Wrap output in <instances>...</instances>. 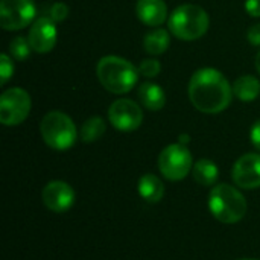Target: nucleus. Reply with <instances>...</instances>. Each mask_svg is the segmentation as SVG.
I'll return each instance as SVG.
<instances>
[{"mask_svg":"<svg viewBox=\"0 0 260 260\" xmlns=\"http://www.w3.org/2000/svg\"><path fill=\"white\" fill-rule=\"evenodd\" d=\"M187 93L192 105L198 111L218 114L232 104L233 87L219 70L204 67L192 75Z\"/></svg>","mask_w":260,"mask_h":260,"instance_id":"f257e3e1","label":"nucleus"},{"mask_svg":"<svg viewBox=\"0 0 260 260\" xmlns=\"http://www.w3.org/2000/svg\"><path fill=\"white\" fill-rule=\"evenodd\" d=\"M139 67L125 58L107 55L96 66V76L102 87L113 94H125L134 88L139 81Z\"/></svg>","mask_w":260,"mask_h":260,"instance_id":"f03ea898","label":"nucleus"},{"mask_svg":"<svg viewBox=\"0 0 260 260\" xmlns=\"http://www.w3.org/2000/svg\"><path fill=\"white\" fill-rule=\"evenodd\" d=\"M210 18L206 9L198 5L186 3L175 8L168 18V27L174 37L183 41H193L206 35Z\"/></svg>","mask_w":260,"mask_h":260,"instance_id":"7ed1b4c3","label":"nucleus"},{"mask_svg":"<svg viewBox=\"0 0 260 260\" xmlns=\"http://www.w3.org/2000/svg\"><path fill=\"white\" fill-rule=\"evenodd\" d=\"M209 209L222 224H236L247 213L244 195L230 184H218L209 193Z\"/></svg>","mask_w":260,"mask_h":260,"instance_id":"20e7f679","label":"nucleus"},{"mask_svg":"<svg viewBox=\"0 0 260 260\" xmlns=\"http://www.w3.org/2000/svg\"><path fill=\"white\" fill-rule=\"evenodd\" d=\"M40 131L44 143L55 151L70 149L78 137L73 120L66 113L58 110L44 114L40 123Z\"/></svg>","mask_w":260,"mask_h":260,"instance_id":"39448f33","label":"nucleus"},{"mask_svg":"<svg viewBox=\"0 0 260 260\" xmlns=\"http://www.w3.org/2000/svg\"><path fill=\"white\" fill-rule=\"evenodd\" d=\"M158 169L165 178L171 181H180L187 177L193 169L192 154L183 143H174L166 146L158 155Z\"/></svg>","mask_w":260,"mask_h":260,"instance_id":"423d86ee","label":"nucleus"},{"mask_svg":"<svg viewBox=\"0 0 260 260\" xmlns=\"http://www.w3.org/2000/svg\"><path fill=\"white\" fill-rule=\"evenodd\" d=\"M32 101L26 90L12 87L0 96V122L5 126H15L24 122L30 113Z\"/></svg>","mask_w":260,"mask_h":260,"instance_id":"0eeeda50","label":"nucleus"},{"mask_svg":"<svg viewBox=\"0 0 260 260\" xmlns=\"http://www.w3.org/2000/svg\"><path fill=\"white\" fill-rule=\"evenodd\" d=\"M37 8L34 0H2L0 24L5 30H20L35 21Z\"/></svg>","mask_w":260,"mask_h":260,"instance_id":"6e6552de","label":"nucleus"},{"mask_svg":"<svg viewBox=\"0 0 260 260\" xmlns=\"http://www.w3.org/2000/svg\"><path fill=\"white\" fill-rule=\"evenodd\" d=\"M110 123L122 133L136 131L143 122V110L131 99H117L108 108Z\"/></svg>","mask_w":260,"mask_h":260,"instance_id":"1a4fd4ad","label":"nucleus"},{"mask_svg":"<svg viewBox=\"0 0 260 260\" xmlns=\"http://www.w3.org/2000/svg\"><path fill=\"white\" fill-rule=\"evenodd\" d=\"M58 38V30H56V23L50 17H38L27 34L29 44L34 52L37 53H47L50 52Z\"/></svg>","mask_w":260,"mask_h":260,"instance_id":"9d476101","label":"nucleus"},{"mask_svg":"<svg viewBox=\"0 0 260 260\" xmlns=\"http://www.w3.org/2000/svg\"><path fill=\"white\" fill-rule=\"evenodd\" d=\"M233 181L247 190L260 187V154H245L238 158L232 171Z\"/></svg>","mask_w":260,"mask_h":260,"instance_id":"9b49d317","label":"nucleus"},{"mask_svg":"<svg viewBox=\"0 0 260 260\" xmlns=\"http://www.w3.org/2000/svg\"><path fill=\"white\" fill-rule=\"evenodd\" d=\"M43 203L49 210L64 213L75 203V190L64 181H50L43 189Z\"/></svg>","mask_w":260,"mask_h":260,"instance_id":"f8f14e48","label":"nucleus"},{"mask_svg":"<svg viewBox=\"0 0 260 260\" xmlns=\"http://www.w3.org/2000/svg\"><path fill=\"white\" fill-rule=\"evenodd\" d=\"M136 14L143 24L160 27L168 20V5L165 0H137Z\"/></svg>","mask_w":260,"mask_h":260,"instance_id":"ddd939ff","label":"nucleus"},{"mask_svg":"<svg viewBox=\"0 0 260 260\" xmlns=\"http://www.w3.org/2000/svg\"><path fill=\"white\" fill-rule=\"evenodd\" d=\"M139 99L149 111H160L166 104V94L155 82H143L139 87Z\"/></svg>","mask_w":260,"mask_h":260,"instance_id":"4468645a","label":"nucleus"},{"mask_svg":"<svg viewBox=\"0 0 260 260\" xmlns=\"http://www.w3.org/2000/svg\"><path fill=\"white\" fill-rule=\"evenodd\" d=\"M139 193L148 203H158L165 195V186L157 175L145 174L139 180Z\"/></svg>","mask_w":260,"mask_h":260,"instance_id":"2eb2a0df","label":"nucleus"},{"mask_svg":"<svg viewBox=\"0 0 260 260\" xmlns=\"http://www.w3.org/2000/svg\"><path fill=\"white\" fill-rule=\"evenodd\" d=\"M233 94L242 102H251L260 94V81L253 75H244L235 81Z\"/></svg>","mask_w":260,"mask_h":260,"instance_id":"dca6fc26","label":"nucleus"},{"mask_svg":"<svg viewBox=\"0 0 260 260\" xmlns=\"http://www.w3.org/2000/svg\"><path fill=\"white\" fill-rule=\"evenodd\" d=\"M171 44V35L166 29L155 27L149 30L143 38V47L149 55H161Z\"/></svg>","mask_w":260,"mask_h":260,"instance_id":"f3484780","label":"nucleus"},{"mask_svg":"<svg viewBox=\"0 0 260 260\" xmlns=\"http://www.w3.org/2000/svg\"><path fill=\"white\" fill-rule=\"evenodd\" d=\"M193 178L198 184L201 186H212L216 183L218 175H219V169L216 166L215 161L209 160V158H201L193 165L192 169Z\"/></svg>","mask_w":260,"mask_h":260,"instance_id":"a211bd4d","label":"nucleus"},{"mask_svg":"<svg viewBox=\"0 0 260 260\" xmlns=\"http://www.w3.org/2000/svg\"><path fill=\"white\" fill-rule=\"evenodd\" d=\"M107 131V123L102 117H90L87 119L79 131V137L84 143H93L96 140H99Z\"/></svg>","mask_w":260,"mask_h":260,"instance_id":"6ab92c4d","label":"nucleus"},{"mask_svg":"<svg viewBox=\"0 0 260 260\" xmlns=\"http://www.w3.org/2000/svg\"><path fill=\"white\" fill-rule=\"evenodd\" d=\"M30 44H29V40L27 37H23V35H18L15 38L11 40L9 43V53L11 56L15 59V61H24L29 58L30 55Z\"/></svg>","mask_w":260,"mask_h":260,"instance_id":"aec40b11","label":"nucleus"},{"mask_svg":"<svg viewBox=\"0 0 260 260\" xmlns=\"http://www.w3.org/2000/svg\"><path fill=\"white\" fill-rule=\"evenodd\" d=\"M160 70H161V66L154 58L143 59L139 66V73L145 78H155L160 73Z\"/></svg>","mask_w":260,"mask_h":260,"instance_id":"412c9836","label":"nucleus"},{"mask_svg":"<svg viewBox=\"0 0 260 260\" xmlns=\"http://www.w3.org/2000/svg\"><path fill=\"white\" fill-rule=\"evenodd\" d=\"M14 73V64H12V58L6 53L0 55V84L5 85L9 78Z\"/></svg>","mask_w":260,"mask_h":260,"instance_id":"4be33fe9","label":"nucleus"},{"mask_svg":"<svg viewBox=\"0 0 260 260\" xmlns=\"http://www.w3.org/2000/svg\"><path fill=\"white\" fill-rule=\"evenodd\" d=\"M69 15V8L66 3L62 2H55L50 9H49V17L55 21V23H59L62 20H66V17Z\"/></svg>","mask_w":260,"mask_h":260,"instance_id":"5701e85b","label":"nucleus"},{"mask_svg":"<svg viewBox=\"0 0 260 260\" xmlns=\"http://www.w3.org/2000/svg\"><path fill=\"white\" fill-rule=\"evenodd\" d=\"M247 38L253 46H260V23L253 24L248 32H247Z\"/></svg>","mask_w":260,"mask_h":260,"instance_id":"b1692460","label":"nucleus"},{"mask_svg":"<svg viewBox=\"0 0 260 260\" xmlns=\"http://www.w3.org/2000/svg\"><path fill=\"white\" fill-rule=\"evenodd\" d=\"M245 11L251 17H260V0H247L245 2Z\"/></svg>","mask_w":260,"mask_h":260,"instance_id":"393cba45","label":"nucleus"},{"mask_svg":"<svg viewBox=\"0 0 260 260\" xmlns=\"http://www.w3.org/2000/svg\"><path fill=\"white\" fill-rule=\"evenodd\" d=\"M250 139H251V143L254 145V148H256L257 151H260V120H257V122L251 126Z\"/></svg>","mask_w":260,"mask_h":260,"instance_id":"a878e982","label":"nucleus"},{"mask_svg":"<svg viewBox=\"0 0 260 260\" xmlns=\"http://www.w3.org/2000/svg\"><path fill=\"white\" fill-rule=\"evenodd\" d=\"M254 66H256V69H257V72L260 73V52L256 55V59H254Z\"/></svg>","mask_w":260,"mask_h":260,"instance_id":"bb28decb","label":"nucleus"},{"mask_svg":"<svg viewBox=\"0 0 260 260\" xmlns=\"http://www.w3.org/2000/svg\"><path fill=\"white\" fill-rule=\"evenodd\" d=\"M187 142H189V136H186V134H184V136H180V143L186 145Z\"/></svg>","mask_w":260,"mask_h":260,"instance_id":"cd10ccee","label":"nucleus"},{"mask_svg":"<svg viewBox=\"0 0 260 260\" xmlns=\"http://www.w3.org/2000/svg\"><path fill=\"white\" fill-rule=\"evenodd\" d=\"M239 260H256V259H239Z\"/></svg>","mask_w":260,"mask_h":260,"instance_id":"c85d7f7f","label":"nucleus"}]
</instances>
